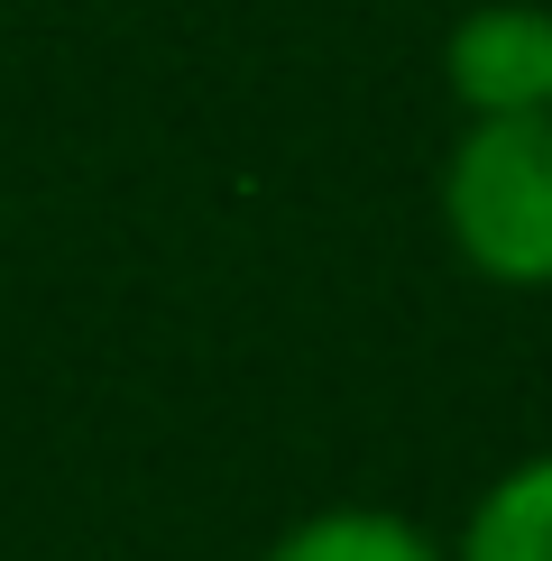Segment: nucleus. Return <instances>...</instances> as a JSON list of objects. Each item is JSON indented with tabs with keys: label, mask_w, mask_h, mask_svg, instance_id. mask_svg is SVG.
Masks as SVG:
<instances>
[{
	"label": "nucleus",
	"mask_w": 552,
	"mask_h": 561,
	"mask_svg": "<svg viewBox=\"0 0 552 561\" xmlns=\"http://www.w3.org/2000/svg\"><path fill=\"white\" fill-rule=\"evenodd\" d=\"M460 561H552V451L506 470L488 497L470 506Z\"/></svg>",
	"instance_id": "3"
},
{
	"label": "nucleus",
	"mask_w": 552,
	"mask_h": 561,
	"mask_svg": "<svg viewBox=\"0 0 552 561\" xmlns=\"http://www.w3.org/2000/svg\"><path fill=\"white\" fill-rule=\"evenodd\" d=\"M442 83L470 121H516L552 111V10L534 0H488L442 37Z\"/></svg>",
	"instance_id": "2"
},
{
	"label": "nucleus",
	"mask_w": 552,
	"mask_h": 561,
	"mask_svg": "<svg viewBox=\"0 0 552 561\" xmlns=\"http://www.w3.org/2000/svg\"><path fill=\"white\" fill-rule=\"evenodd\" d=\"M267 561H442L424 525L387 516V506H332V516H304L276 534Z\"/></svg>",
	"instance_id": "4"
},
{
	"label": "nucleus",
	"mask_w": 552,
	"mask_h": 561,
	"mask_svg": "<svg viewBox=\"0 0 552 561\" xmlns=\"http://www.w3.org/2000/svg\"><path fill=\"white\" fill-rule=\"evenodd\" d=\"M442 230L488 286H552V111L460 129L442 167Z\"/></svg>",
	"instance_id": "1"
}]
</instances>
